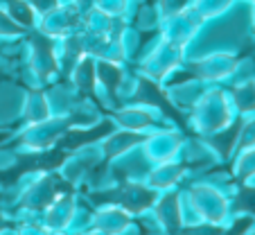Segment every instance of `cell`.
Returning <instances> with one entry per match:
<instances>
[{"mask_svg": "<svg viewBox=\"0 0 255 235\" xmlns=\"http://www.w3.org/2000/svg\"><path fill=\"white\" fill-rule=\"evenodd\" d=\"M61 161H66V152L63 149H52V152H45L41 154V156H27V159H23L16 168L7 170V172H0V181L5 183H11L18 174L27 172V170H45V168H54V165H59Z\"/></svg>", "mask_w": 255, "mask_h": 235, "instance_id": "obj_1", "label": "cell"}, {"mask_svg": "<svg viewBox=\"0 0 255 235\" xmlns=\"http://www.w3.org/2000/svg\"><path fill=\"white\" fill-rule=\"evenodd\" d=\"M106 131H111V125H109V122H104V125H100L97 129H91V131H82V129L68 131V134L61 138V143H59V149H77V147H82V145L104 136Z\"/></svg>", "mask_w": 255, "mask_h": 235, "instance_id": "obj_2", "label": "cell"}, {"mask_svg": "<svg viewBox=\"0 0 255 235\" xmlns=\"http://www.w3.org/2000/svg\"><path fill=\"white\" fill-rule=\"evenodd\" d=\"M240 206L249 208L251 213H255V188H242L240 192Z\"/></svg>", "mask_w": 255, "mask_h": 235, "instance_id": "obj_3", "label": "cell"}, {"mask_svg": "<svg viewBox=\"0 0 255 235\" xmlns=\"http://www.w3.org/2000/svg\"><path fill=\"white\" fill-rule=\"evenodd\" d=\"M251 224H253V220H251V217H244V220H240V224H235V229H233L228 235H242Z\"/></svg>", "mask_w": 255, "mask_h": 235, "instance_id": "obj_4", "label": "cell"}]
</instances>
